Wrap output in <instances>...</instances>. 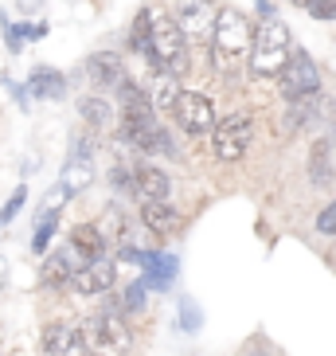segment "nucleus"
I'll return each instance as SVG.
<instances>
[{"label": "nucleus", "instance_id": "obj_19", "mask_svg": "<svg viewBox=\"0 0 336 356\" xmlns=\"http://www.w3.org/2000/svg\"><path fill=\"white\" fill-rule=\"evenodd\" d=\"M129 47H137L141 55H149V47H153V8L137 12L133 28H129Z\"/></svg>", "mask_w": 336, "mask_h": 356}, {"label": "nucleus", "instance_id": "obj_27", "mask_svg": "<svg viewBox=\"0 0 336 356\" xmlns=\"http://www.w3.org/2000/svg\"><path fill=\"white\" fill-rule=\"evenodd\" d=\"M196 325H200V314H196V305L184 298V329H196Z\"/></svg>", "mask_w": 336, "mask_h": 356}, {"label": "nucleus", "instance_id": "obj_24", "mask_svg": "<svg viewBox=\"0 0 336 356\" xmlns=\"http://www.w3.org/2000/svg\"><path fill=\"white\" fill-rule=\"evenodd\" d=\"M317 231H321V235H336V200L321 208V216H317Z\"/></svg>", "mask_w": 336, "mask_h": 356}, {"label": "nucleus", "instance_id": "obj_11", "mask_svg": "<svg viewBox=\"0 0 336 356\" xmlns=\"http://www.w3.org/2000/svg\"><path fill=\"white\" fill-rule=\"evenodd\" d=\"M83 262L86 259L74 251V247H67V251H51L47 262H43V286H47V290H63V286H71L74 270H78Z\"/></svg>", "mask_w": 336, "mask_h": 356}, {"label": "nucleus", "instance_id": "obj_3", "mask_svg": "<svg viewBox=\"0 0 336 356\" xmlns=\"http://www.w3.org/2000/svg\"><path fill=\"white\" fill-rule=\"evenodd\" d=\"M86 341H90V353L94 356H126L133 337H129V325L114 314V309H102L86 321Z\"/></svg>", "mask_w": 336, "mask_h": 356}, {"label": "nucleus", "instance_id": "obj_10", "mask_svg": "<svg viewBox=\"0 0 336 356\" xmlns=\"http://www.w3.org/2000/svg\"><path fill=\"white\" fill-rule=\"evenodd\" d=\"M180 28L188 40H211L215 35V24H219V8L211 0H184L176 12Z\"/></svg>", "mask_w": 336, "mask_h": 356}, {"label": "nucleus", "instance_id": "obj_12", "mask_svg": "<svg viewBox=\"0 0 336 356\" xmlns=\"http://www.w3.org/2000/svg\"><path fill=\"white\" fill-rule=\"evenodd\" d=\"M141 223H145L153 235H160V239H168V235H176V231L184 227L180 211L168 208V200H145V204H141Z\"/></svg>", "mask_w": 336, "mask_h": 356}, {"label": "nucleus", "instance_id": "obj_16", "mask_svg": "<svg viewBox=\"0 0 336 356\" xmlns=\"http://www.w3.org/2000/svg\"><path fill=\"white\" fill-rule=\"evenodd\" d=\"M309 180H313L317 188L333 184V145L328 141H317L313 153H309Z\"/></svg>", "mask_w": 336, "mask_h": 356}, {"label": "nucleus", "instance_id": "obj_4", "mask_svg": "<svg viewBox=\"0 0 336 356\" xmlns=\"http://www.w3.org/2000/svg\"><path fill=\"white\" fill-rule=\"evenodd\" d=\"M184 40H188V35H184L176 16L153 12V47H149V59H153V63L184 71Z\"/></svg>", "mask_w": 336, "mask_h": 356}, {"label": "nucleus", "instance_id": "obj_21", "mask_svg": "<svg viewBox=\"0 0 336 356\" xmlns=\"http://www.w3.org/2000/svg\"><path fill=\"white\" fill-rule=\"evenodd\" d=\"M90 180H94V172H90V165H86V161L83 157H78V161H71V165H67V172H63V188L67 192H83L86 188V184H90Z\"/></svg>", "mask_w": 336, "mask_h": 356}, {"label": "nucleus", "instance_id": "obj_18", "mask_svg": "<svg viewBox=\"0 0 336 356\" xmlns=\"http://www.w3.org/2000/svg\"><path fill=\"white\" fill-rule=\"evenodd\" d=\"M28 90H32L35 98H63L67 95V79L59 71H51V67H43V71L32 74Z\"/></svg>", "mask_w": 336, "mask_h": 356}, {"label": "nucleus", "instance_id": "obj_23", "mask_svg": "<svg viewBox=\"0 0 336 356\" xmlns=\"http://www.w3.org/2000/svg\"><path fill=\"white\" fill-rule=\"evenodd\" d=\"M24 200H28V192H24V188H16V192H12V200L4 204V208H0V231L8 227V220H12V216H16V211L24 208Z\"/></svg>", "mask_w": 336, "mask_h": 356}, {"label": "nucleus", "instance_id": "obj_17", "mask_svg": "<svg viewBox=\"0 0 336 356\" xmlns=\"http://www.w3.org/2000/svg\"><path fill=\"white\" fill-rule=\"evenodd\" d=\"M86 74L94 79V83H121V59H117L114 51H98L86 59Z\"/></svg>", "mask_w": 336, "mask_h": 356}, {"label": "nucleus", "instance_id": "obj_25", "mask_svg": "<svg viewBox=\"0 0 336 356\" xmlns=\"http://www.w3.org/2000/svg\"><path fill=\"white\" fill-rule=\"evenodd\" d=\"M309 16H317V20H336V0H317L313 8H309Z\"/></svg>", "mask_w": 336, "mask_h": 356}, {"label": "nucleus", "instance_id": "obj_7", "mask_svg": "<svg viewBox=\"0 0 336 356\" xmlns=\"http://www.w3.org/2000/svg\"><path fill=\"white\" fill-rule=\"evenodd\" d=\"M251 118L246 114H231V118H223L219 126H215V134H211V149H215V157L219 161H242V153H246V145H251Z\"/></svg>", "mask_w": 336, "mask_h": 356}, {"label": "nucleus", "instance_id": "obj_28", "mask_svg": "<svg viewBox=\"0 0 336 356\" xmlns=\"http://www.w3.org/2000/svg\"><path fill=\"white\" fill-rule=\"evenodd\" d=\"M246 356H270V353H266V348H251Z\"/></svg>", "mask_w": 336, "mask_h": 356}, {"label": "nucleus", "instance_id": "obj_15", "mask_svg": "<svg viewBox=\"0 0 336 356\" xmlns=\"http://www.w3.org/2000/svg\"><path fill=\"white\" fill-rule=\"evenodd\" d=\"M71 247L83 254L86 262H90V259H102V254H106V235H102V227H98V223H78V227H74V235H71Z\"/></svg>", "mask_w": 336, "mask_h": 356}, {"label": "nucleus", "instance_id": "obj_20", "mask_svg": "<svg viewBox=\"0 0 336 356\" xmlns=\"http://www.w3.org/2000/svg\"><path fill=\"white\" fill-rule=\"evenodd\" d=\"M78 110H83V118H86L94 129H110V122H114V110H110V102H106V98H98V95L83 98V102H78Z\"/></svg>", "mask_w": 336, "mask_h": 356}, {"label": "nucleus", "instance_id": "obj_6", "mask_svg": "<svg viewBox=\"0 0 336 356\" xmlns=\"http://www.w3.org/2000/svg\"><path fill=\"white\" fill-rule=\"evenodd\" d=\"M317 90H321V71H317V63L309 59V51H294L289 63H285V71H282V95L289 102H309Z\"/></svg>", "mask_w": 336, "mask_h": 356}, {"label": "nucleus", "instance_id": "obj_5", "mask_svg": "<svg viewBox=\"0 0 336 356\" xmlns=\"http://www.w3.org/2000/svg\"><path fill=\"white\" fill-rule=\"evenodd\" d=\"M172 118H176V126L188 137L215 134V126H219V122H215V106H211V98L203 95V90H184L176 110H172Z\"/></svg>", "mask_w": 336, "mask_h": 356}, {"label": "nucleus", "instance_id": "obj_30", "mask_svg": "<svg viewBox=\"0 0 336 356\" xmlns=\"http://www.w3.org/2000/svg\"><path fill=\"white\" fill-rule=\"evenodd\" d=\"M0 278H4V259H0Z\"/></svg>", "mask_w": 336, "mask_h": 356}, {"label": "nucleus", "instance_id": "obj_8", "mask_svg": "<svg viewBox=\"0 0 336 356\" xmlns=\"http://www.w3.org/2000/svg\"><path fill=\"white\" fill-rule=\"evenodd\" d=\"M114 274H117V266H114V259H110V254L90 259V262H83V266L74 270L71 290L83 293V298H98V293H106L110 286H114Z\"/></svg>", "mask_w": 336, "mask_h": 356}, {"label": "nucleus", "instance_id": "obj_1", "mask_svg": "<svg viewBox=\"0 0 336 356\" xmlns=\"http://www.w3.org/2000/svg\"><path fill=\"white\" fill-rule=\"evenodd\" d=\"M251 47H254L251 20L239 8H219V24H215V35H211V63H215V71L223 74L239 71L242 59H251Z\"/></svg>", "mask_w": 336, "mask_h": 356}, {"label": "nucleus", "instance_id": "obj_13", "mask_svg": "<svg viewBox=\"0 0 336 356\" xmlns=\"http://www.w3.org/2000/svg\"><path fill=\"white\" fill-rule=\"evenodd\" d=\"M180 83H176V74H168V71H157L153 74V86H149V98H153V106H157L160 114H172L180 102Z\"/></svg>", "mask_w": 336, "mask_h": 356}, {"label": "nucleus", "instance_id": "obj_2", "mask_svg": "<svg viewBox=\"0 0 336 356\" xmlns=\"http://www.w3.org/2000/svg\"><path fill=\"white\" fill-rule=\"evenodd\" d=\"M289 28L278 16H266L254 28V47H251V74L254 79H282L289 63Z\"/></svg>", "mask_w": 336, "mask_h": 356}, {"label": "nucleus", "instance_id": "obj_22", "mask_svg": "<svg viewBox=\"0 0 336 356\" xmlns=\"http://www.w3.org/2000/svg\"><path fill=\"white\" fill-rule=\"evenodd\" d=\"M55 220H59V211H40V231H35V239H32L35 254L47 251V243H51V235H55Z\"/></svg>", "mask_w": 336, "mask_h": 356}, {"label": "nucleus", "instance_id": "obj_26", "mask_svg": "<svg viewBox=\"0 0 336 356\" xmlns=\"http://www.w3.org/2000/svg\"><path fill=\"white\" fill-rule=\"evenodd\" d=\"M126 305H129V309H145V282H133V286H129Z\"/></svg>", "mask_w": 336, "mask_h": 356}, {"label": "nucleus", "instance_id": "obj_9", "mask_svg": "<svg viewBox=\"0 0 336 356\" xmlns=\"http://www.w3.org/2000/svg\"><path fill=\"white\" fill-rule=\"evenodd\" d=\"M43 356H90L86 329H74L67 321H55L43 329Z\"/></svg>", "mask_w": 336, "mask_h": 356}, {"label": "nucleus", "instance_id": "obj_14", "mask_svg": "<svg viewBox=\"0 0 336 356\" xmlns=\"http://www.w3.org/2000/svg\"><path fill=\"white\" fill-rule=\"evenodd\" d=\"M133 188L141 192L145 200H168V192H172V180H168V172L145 165V168H137V172H133Z\"/></svg>", "mask_w": 336, "mask_h": 356}, {"label": "nucleus", "instance_id": "obj_29", "mask_svg": "<svg viewBox=\"0 0 336 356\" xmlns=\"http://www.w3.org/2000/svg\"><path fill=\"white\" fill-rule=\"evenodd\" d=\"M294 4H301V8H313L317 0H294Z\"/></svg>", "mask_w": 336, "mask_h": 356}]
</instances>
